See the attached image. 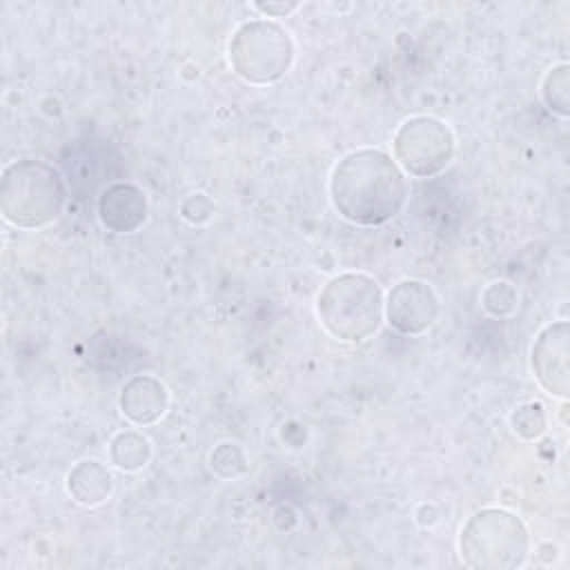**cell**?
I'll return each mask as SVG.
<instances>
[{"label":"cell","mask_w":570,"mask_h":570,"mask_svg":"<svg viewBox=\"0 0 570 570\" xmlns=\"http://www.w3.org/2000/svg\"><path fill=\"white\" fill-rule=\"evenodd\" d=\"M330 198L341 218L363 227L383 225L407 200L405 171L381 149L350 151L330 174Z\"/></svg>","instance_id":"obj_1"},{"label":"cell","mask_w":570,"mask_h":570,"mask_svg":"<svg viewBox=\"0 0 570 570\" xmlns=\"http://www.w3.org/2000/svg\"><path fill=\"white\" fill-rule=\"evenodd\" d=\"M321 325L343 343H361L374 336L385 318V298L376 278L345 272L325 283L316 298Z\"/></svg>","instance_id":"obj_2"},{"label":"cell","mask_w":570,"mask_h":570,"mask_svg":"<svg viewBox=\"0 0 570 570\" xmlns=\"http://www.w3.org/2000/svg\"><path fill=\"white\" fill-rule=\"evenodd\" d=\"M67 203V187L60 171L36 158L13 160L0 180V212L7 223L38 229L56 220Z\"/></svg>","instance_id":"obj_3"},{"label":"cell","mask_w":570,"mask_h":570,"mask_svg":"<svg viewBox=\"0 0 570 570\" xmlns=\"http://www.w3.org/2000/svg\"><path fill=\"white\" fill-rule=\"evenodd\" d=\"M528 548L530 537L525 523L503 508H483L474 512L459 534L461 559L470 568H519L528 557Z\"/></svg>","instance_id":"obj_4"},{"label":"cell","mask_w":570,"mask_h":570,"mask_svg":"<svg viewBox=\"0 0 570 570\" xmlns=\"http://www.w3.org/2000/svg\"><path fill=\"white\" fill-rule=\"evenodd\" d=\"M229 62L245 82L269 85L281 80L294 62V40L276 20L254 18L238 24L229 38Z\"/></svg>","instance_id":"obj_5"},{"label":"cell","mask_w":570,"mask_h":570,"mask_svg":"<svg viewBox=\"0 0 570 570\" xmlns=\"http://www.w3.org/2000/svg\"><path fill=\"white\" fill-rule=\"evenodd\" d=\"M396 165L416 178H430L443 171L454 156L452 129L434 116L407 118L392 138Z\"/></svg>","instance_id":"obj_6"},{"label":"cell","mask_w":570,"mask_h":570,"mask_svg":"<svg viewBox=\"0 0 570 570\" xmlns=\"http://www.w3.org/2000/svg\"><path fill=\"white\" fill-rule=\"evenodd\" d=\"M439 316V296L430 283L419 278L399 281L385 298V321L399 334H423Z\"/></svg>","instance_id":"obj_7"},{"label":"cell","mask_w":570,"mask_h":570,"mask_svg":"<svg viewBox=\"0 0 570 570\" xmlns=\"http://www.w3.org/2000/svg\"><path fill=\"white\" fill-rule=\"evenodd\" d=\"M568 323L557 321L546 325L532 345V372L539 385L559 399L568 396L570 367H568Z\"/></svg>","instance_id":"obj_8"},{"label":"cell","mask_w":570,"mask_h":570,"mask_svg":"<svg viewBox=\"0 0 570 570\" xmlns=\"http://www.w3.org/2000/svg\"><path fill=\"white\" fill-rule=\"evenodd\" d=\"M98 218L116 234L136 232L147 220L145 191L134 183H111L98 196Z\"/></svg>","instance_id":"obj_9"},{"label":"cell","mask_w":570,"mask_h":570,"mask_svg":"<svg viewBox=\"0 0 570 570\" xmlns=\"http://www.w3.org/2000/svg\"><path fill=\"white\" fill-rule=\"evenodd\" d=\"M169 405L165 383L151 374L131 376L120 392V412L136 425L156 423Z\"/></svg>","instance_id":"obj_10"},{"label":"cell","mask_w":570,"mask_h":570,"mask_svg":"<svg viewBox=\"0 0 570 570\" xmlns=\"http://www.w3.org/2000/svg\"><path fill=\"white\" fill-rule=\"evenodd\" d=\"M114 479L109 470L98 461H80L67 474V492L82 505H98L109 499Z\"/></svg>","instance_id":"obj_11"},{"label":"cell","mask_w":570,"mask_h":570,"mask_svg":"<svg viewBox=\"0 0 570 570\" xmlns=\"http://www.w3.org/2000/svg\"><path fill=\"white\" fill-rule=\"evenodd\" d=\"M109 459L122 472H136L151 459V443L136 430L118 432L109 443Z\"/></svg>","instance_id":"obj_12"},{"label":"cell","mask_w":570,"mask_h":570,"mask_svg":"<svg viewBox=\"0 0 570 570\" xmlns=\"http://www.w3.org/2000/svg\"><path fill=\"white\" fill-rule=\"evenodd\" d=\"M570 67L563 62V65H557L552 67L546 78H543V85H541V96H543V102L550 111L559 114L561 118L568 116V107H570Z\"/></svg>","instance_id":"obj_13"},{"label":"cell","mask_w":570,"mask_h":570,"mask_svg":"<svg viewBox=\"0 0 570 570\" xmlns=\"http://www.w3.org/2000/svg\"><path fill=\"white\" fill-rule=\"evenodd\" d=\"M512 428L514 432L521 436V439H539L543 432H546V412H543V405L541 403H534V401H528V403H521L514 412H512Z\"/></svg>","instance_id":"obj_14"},{"label":"cell","mask_w":570,"mask_h":570,"mask_svg":"<svg viewBox=\"0 0 570 570\" xmlns=\"http://www.w3.org/2000/svg\"><path fill=\"white\" fill-rule=\"evenodd\" d=\"M481 303L492 316H508L517 309V292L510 283L494 281L483 289Z\"/></svg>","instance_id":"obj_15"},{"label":"cell","mask_w":570,"mask_h":570,"mask_svg":"<svg viewBox=\"0 0 570 570\" xmlns=\"http://www.w3.org/2000/svg\"><path fill=\"white\" fill-rule=\"evenodd\" d=\"M245 456L234 443H220L212 452V470L223 479H234L245 472Z\"/></svg>","instance_id":"obj_16"},{"label":"cell","mask_w":570,"mask_h":570,"mask_svg":"<svg viewBox=\"0 0 570 570\" xmlns=\"http://www.w3.org/2000/svg\"><path fill=\"white\" fill-rule=\"evenodd\" d=\"M254 9L263 11L269 18H283L298 9V2H254Z\"/></svg>","instance_id":"obj_17"}]
</instances>
